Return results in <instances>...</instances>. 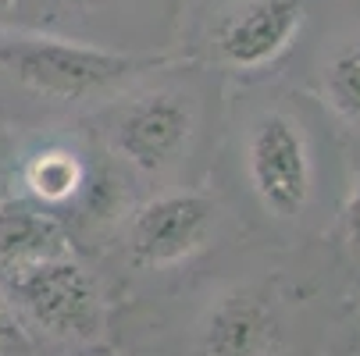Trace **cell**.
<instances>
[{"label":"cell","mask_w":360,"mask_h":356,"mask_svg":"<svg viewBox=\"0 0 360 356\" xmlns=\"http://www.w3.org/2000/svg\"><path fill=\"white\" fill-rule=\"evenodd\" d=\"M165 65L168 58L158 54H122L58 36H0L4 79L50 111L93 107L122 96L132 82Z\"/></svg>","instance_id":"cell-1"},{"label":"cell","mask_w":360,"mask_h":356,"mask_svg":"<svg viewBox=\"0 0 360 356\" xmlns=\"http://www.w3.org/2000/svg\"><path fill=\"white\" fill-rule=\"evenodd\" d=\"M243 175L261 214L278 225L307 218L318 196V146L292 107L268 104L250 118L243 139Z\"/></svg>","instance_id":"cell-2"},{"label":"cell","mask_w":360,"mask_h":356,"mask_svg":"<svg viewBox=\"0 0 360 356\" xmlns=\"http://www.w3.org/2000/svg\"><path fill=\"white\" fill-rule=\"evenodd\" d=\"M0 285H4L25 331L36 328L39 335L65 345H96L104 338V292L72 253L0 275Z\"/></svg>","instance_id":"cell-3"},{"label":"cell","mask_w":360,"mask_h":356,"mask_svg":"<svg viewBox=\"0 0 360 356\" xmlns=\"http://www.w3.org/2000/svg\"><path fill=\"white\" fill-rule=\"evenodd\" d=\"M200 132V100L179 86H146L118 104L104 118V143L111 157L143 178L172 175Z\"/></svg>","instance_id":"cell-4"},{"label":"cell","mask_w":360,"mask_h":356,"mask_svg":"<svg viewBox=\"0 0 360 356\" xmlns=\"http://www.w3.org/2000/svg\"><path fill=\"white\" fill-rule=\"evenodd\" d=\"M289 345L285 299L271 282H236L196 317L189 356H282Z\"/></svg>","instance_id":"cell-5"},{"label":"cell","mask_w":360,"mask_h":356,"mask_svg":"<svg viewBox=\"0 0 360 356\" xmlns=\"http://www.w3.org/2000/svg\"><path fill=\"white\" fill-rule=\"evenodd\" d=\"M221 211L214 196L200 189H168L150 196L129 214L125 257L136 271H168L196 253H203L218 235Z\"/></svg>","instance_id":"cell-6"},{"label":"cell","mask_w":360,"mask_h":356,"mask_svg":"<svg viewBox=\"0 0 360 356\" xmlns=\"http://www.w3.org/2000/svg\"><path fill=\"white\" fill-rule=\"evenodd\" d=\"M307 0H243L214 29V58L232 72H261L292 46Z\"/></svg>","instance_id":"cell-7"},{"label":"cell","mask_w":360,"mask_h":356,"mask_svg":"<svg viewBox=\"0 0 360 356\" xmlns=\"http://www.w3.org/2000/svg\"><path fill=\"white\" fill-rule=\"evenodd\" d=\"M18 178L32 203L50 214H72L96 178V164L72 143H43L22 157Z\"/></svg>","instance_id":"cell-8"},{"label":"cell","mask_w":360,"mask_h":356,"mask_svg":"<svg viewBox=\"0 0 360 356\" xmlns=\"http://www.w3.org/2000/svg\"><path fill=\"white\" fill-rule=\"evenodd\" d=\"M72 253V235L58 214L43 211L32 199L0 203V275H11L46 257Z\"/></svg>","instance_id":"cell-9"},{"label":"cell","mask_w":360,"mask_h":356,"mask_svg":"<svg viewBox=\"0 0 360 356\" xmlns=\"http://www.w3.org/2000/svg\"><path fill=\"white\" fill-rule=\"evenodd\" d=\"M321 100L339 125L360 136V39L339 43L321 65Z\"/></svg>","instance_id":"cell-10"},{"label":"cell","mask_w":360,"mask_h":356,"mask_svg":"<svg viewBox=\"0 0 360 356\" xmlns=\"http://www.w3.org/2000/svg\"><path fill=\"white\" fill-rule=\"evenodd\" d=\"M29 349H32L29 331H25L22 317L15 314L4 285H0V352H29Z\"/></svg>","instance_id":"cell-11"},{"label":"cell","mask_w":360,"mask_h":356,"mask_svg":"<svg viewBox=\"0 0 360 356\" xmlns=\"http://www.w3.org/2000/svg\"><path fill=\"white\" fill-rule=\"evenodd\" d=\"M339 232H342L346 253L353 257V264L360 268V178L353 182L349 199H346V207H342V214H339Z\"/></svg>","instance_id":"cell-12"},{"label":"cell","mask_w":360,"mask_h":356,"mask_svg":"<svg viewBox=\"0 0 360 356\" xmlns=\"http://www.w3.org/2000/svg\"><path fill=\"white\" fill-rule=\"evenodd\" d=\"M8 168H4V157H0V203H4V199H11V189H8Z\"/></svg>","instance_id":"cell-13"},{"label":"cell","mask_w":360,"mask_h":356,"mask_svg":"<svg viewBox=\"0 0 360 356\" xmlns=\"http://www.w3.org/2000/svg\"><path fill=\"white\" fill-rule=\"evenodd\" d=\"M58 4H68V8H93L100 0H58Z\"/></svg>","instance_id":"cell-14"},{"label":"cell","mask_w":360,"mask_h":356,"mask_svg":"<svg viewBox=\"0 0 360 356\" xmlns=\"http://www.w3.org/2000/svg\"><path fill=\"white\" fill-rule=\"evenodd\" d=\"M15 4H18V0H0V18L11 15V11H15Z\"/></svg>","instance_id":"cell-15"}]
</instances>
